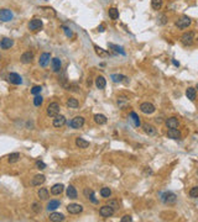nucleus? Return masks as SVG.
Wrapping results in <instances>:
<instances>
[{
  "instance_id": "20",
  "label": "nucleus",
  "mask_w": 198,
  "mask_h": 222,
  "mask_svg": "<svg viewBox=\"0 0 198 222\" xmlns=\"http://www.w3.org/2000/svg\"><path fill=\"white\" fill-rule=\"evenodd\" d=\"M50 221H52V222H61V221H64V216L62 214H58V212H52L50 215Z\"/></svg>"
},
{
  "instance_id": "5",
  "label": "nucleus",
  "mask_w": 198,
  "mask_h": 222,
  "mask_svg": "<svg viewBox=\"0 0 198 222\" xmlns=\"http://www.w3.org/2000/svg\"><path fill=\"white\" fill-rule=\"evenodd\" d=\"M12 17H14V15H12L11 10H9V9H0V21L8 22V21L12 20Z\"/></svg>"
},
{
  "instance_id": "37",
  "label": "nucleus",
  "mask_w": 198,
  "mask_h": 222,
  "mask_svg": "<svg viewBox=\"0 0 198 222\" xmlns=\"http://www.w3.org/2000/svg\"><path fill=\"white\" fill-rule=\"evenodd\" d=\"M100 195H102L103 197L108 199V197H110V195H112V190H110L109 188H102V190H100Z\"/></svg>"
},
{
  "instance_id": "9",
  "label": "nucleus",
  "mask_w": 198,
  "mask_h": 222,
  "mask_svg": "<svg viewBox=\"0 0 198 222\" xmlns=\"http://www.w3.org/2000/svg\"><path fill=\"white\" fill-rule=\"evenodd\" d=\"M114 212H115V211H114L109 205H104V206H102L100 210H99V214H100L102 217H112V216L114 215Z\"/></svg>"
},
{
  "instance_id": "24",
  "label": "nucleus",
  "mask_w": 198,
  "mask_h": 222,
  "mask_svg": "<svg viewBox=\"0 0 198 222\" xmlns=\"http://www.w3.org/2000/svg\"><path fill=\"white\" fill-rule=\"evenodd\" d=\"M166 126H167L168 128H177V126H178V120H177L176 117H168V119L166 120Z\"/></svg>"
},
{
  "instance_id": "39",
  "label": "nucleus",
  "mask_w": 198,
  "mask_h": 222,
  "mask_svg": "<svg viewBox=\"0 0 198 222\" xmlns=\"http://www.w3.org/2000/svg\"><path fill=\"white\" fill-rule=\"evenodd\" d=\"M42 101H43V99H42V96L39 95V94L33 98V105H35V106H41V105H42Z\"/></svg>"
},
{
  "instance_id": "38",
  "label": "nucleus",
  "mask_w": 198,
  "mask_h": 222,
  "mask_svg": "<svg viewBox=\"0 0 198 222\" xmlns=\"http://www.w3.org/2000/svg\"><path fill=\"white\" fill-rule=\"evenodd\" d=\"M151 6L155 10H160L162 6V0H151Z\"/></svg>"
},
{
  "instance_id": "49",
  "label": "nucleus",
  "mask_w": 198,
  "mask_h": 222,
  "mask_svg": "<svg viewBox=\"0 0 198 222\" xmlns=\"http://www.w3.org/2000/svg\"><path fill=\"white\" fill-rule=\"evenodd\" d=\"M98 31H99V32H103V31H104V25H100V26L98 27Z\"/></svg>"
},
{
  "instance_id": "19",
  "label": "nucleus",
  "mask_w": 198,
  "mask_h": 222,
  "mask_svg": "<svg viewBox=\"0 0 198 222\" xmlns=\"http://www.w3.org/2000/svg\"><path fill=\"white\" fill-rule=\"evenodd\" d=\"M63 190H64V185L63 184H55L51 188V194H53V195H60Z\"/></svg>"
},
{
  "instance_id": "23",
  "label": "nucleus",
  "mask_w": 198,
  "mask_h": 222,
  "mask_svg": "<svg viewBox=\"0 0 198 222\" xmlns=\"http://www.w3.org/2000/svg\"><path fill=\"white\" fill-rule=\"evenodd\" d=\"M142 128H144V131H145L148 135H150V136H154V135L156 133L155 127L151 126V125H149V123H144V125H142Z\"/></svg>"
},
{
  "instance_id": "14",
  "label": "nucleus",
  "mask_w": 198,
  "mask_h": 222,
  "mask_svg": "<svg viewBox=\"0 0 198 222\" xmlns=\"http://www.w3.org/2000/svg\"><path fill=\"white\" fill-rule=\"evenodd\" d=\"M63 125H66V117L63 115H57L55 116V119H53V126L55 127H62Z\"/></svg>"
},
{
  "instance_id": "18",
  "label": "nucleus",
  "mask_w": 198,
  "mask_h": 222,
  "mask_svg": "<svg viewBox=\"0 0 198 222\" xmlns=\"http://www.w3.org/2000/svg\"><path fill=\"white\" fill-rule=\"evenodd\" d=\"M167 136L171 140H179L181 138V132H179L177 128H170L168 132H167Z\"/></svg>"
},
{
  "instance_id": "36",
  "label": "nucleus",
  "mask_w": 198,
  "mask_h": 222,
  "mask_svg": "<svg viewBox=\"0 0 198 222\" xmlns=\"http://www.w3.org/2000/svg\"><path fill=\"white\" fill-rule=\"evenodd\" d=\"M108 46H109V48H112V49H114L115 52H119L120 54H123V56H125V52H124V49H123V47H120V46H116V45H114V43H108Z\"/></svg>"
},
{
  "instance_id": "44",
  "label": "nucleus",
  "mask_w": 198,
  "mask_h": 222,
  "mask_svg": "<svg viewBox=\"0 0 198 222\" xmlns=\"http://www.w3.org/2000/svg\"><path fill=\"white\" fill-rule=\"evenodd\" d=\"M41 90H42V88H41L40 85H36V86H33V88L31 89V94L37 95V94H40V92H41Z\"/></svg>"
},
{
  "instance_id": "34",
  "label": "nucleus",
  "mask_w": 198,
  "mask_h": 222,
  "mask_svg": "<svg viewBox=\"0 0 198 222\" xmlns=\"http://www.w3.org/2000/svg\"><path fill=\"white\" fill-rule=\"evenodd\" d=\"M118 105L121 107V109H125L128 105H129V100H128V98H125V96H120V98H118Z\"/></svg>"
},
{
  "instance_id": "11",
  "label": "nucleus",
  "mask_w": 198,
  "mask_h": 222,
  "mask_svg": "<svg viewBox=\"0 0 198 222\" xmlns=\"http://www.w3.org/2000/svg\"><path fill=\"white\" fill-rule=\"evenodd\" d=\"M8 80L14 85H19V84L23 83V78L17 73H10L8 76Z\"/></svg>"
},
{
  "instance_id": "2",
  "label": "nucleus",
  "mask_w": 198,
  "mask_h": 222,
  "mask_svg": "<svg viewBox=\"0 0 198 222\" xmlns=\"http://www.w3.org/2000/svg\"><path fill=\"white\" fill-rule=\"evenodd\" d=\"M60 110H61V107H60L58 103H51L47 106V115L50 117H55V116H57L60 114Z\"/></svg>"
},
{
  "instance_id": "21",
  "label": "nucleus",
  "mask_w": 198,
  "mask_h": 222,
  "mask_svg": "<svg viewBox=\"0 0 198 222\" xmlns=\"http://www.w3.org/2000/svg\"><path fill=\"white\" fill-rule=\"evenodd\" d=\"M66 194H67V197H69V199H77V195H78L76 188L72 187V185H69V187L67 188Z\"/></svg>"
},
{
  "instance_id": "32",
  "label": "nucleus",
  "mask_w": 198,
  "mask_h": 222,
  "mask_svg": "<svg viewBox=\"0 0 198 222\" xmlns=\"http://www.w3.org/2000/svg\"><path fill=\"white\" fill-rule=\"evenodd\" d=\"M67 106H68L69 109H77V107L79 106V103H78V100L75 99V98H69V99L67 100Z\"/></svg>"
},
{
  "instance_id": "28",
  "label": "nucleus",
  "mask_w": 198,
  "mask_h": 222,
  "mask_svg": "<svg viewBox=\"0 0 198 222\" xmlns=\"http://www.w3.org/2000/svg\"><path fill=\"white\" fill-rule=\"evenodd\" d=\"M61 61H60V58H53L52 59V69H53V72H56V73H58L60 70H61Z\"/></svg>"
},
{
  "instance_id": "47",
  "label": "nucleus",
  "mask_w": 198,
  "mask_h": 222,
  "mask_svg": "<svg viewBox=\"0 0 198 222\" xmlns=\"http://www.w3.org/2000/svg\"><path fill=\"white\" fill-rule=\"evenodd\" d=\"M133 221V217L130 215H125L124 217H121V222H131Z\"/></svg>"
},
{
  "instance_id": "8",
  "label": "nucleus",
  "mask_w": 198,
  "mask_h": 222,
  "mask_svg": "<svg viewBox=\"0 0 198 222\" xmlns=\"http://www.w3.org/2000/svg\"><path fill=\"white\" fill-rule=\"evenodd\" d=\"M67 211L72 215H77V214H81L83 211V206L79 205V204H69L67 206Z\"/></svg>"
},
{
  "instance_id": "31",
  "label": "nucleus",
  "mask_w": 198,
  "mask_h": 222,
  "mask_svg": "<svg viewBox=\"0 0 198 222\" xmlns=\"http://www.w3.org/2000/svg\"><path fill=\"white\" fill-rule=\"evenodd\" d=\"M94 121H96V123H98V125H105L106 121H108V119H106L104 115H102V114H97V115L94 116Z\"/></svg>"
},
{
  "instance_id": "15",
  "label": "nucleus",
  "mask_w": 198,
  "mask_h": 222,
  "mask_svg": "<svg viewBox=\"0 0 198 222\" xmlns=\"http://www.w3.org/2000/svg\"><path fill=\"white\" fill-rule=\"evenodd\" d=\"M12 45H14V41L11 39H8V37H4L0 41V48H3V49H9L10 47H12Z\"/></svg>"
},
{
  "instance_id": "50",
  "label": "nucleus",
  "mask_w": 198,
  "mask_h": 222,
  "mask_svg": "<svg viewBox=\"0 0 198 222\" xmlns=\"http://www.w3.org/2000/svg\"><path fill=\"white\" fill-rule=\"evenodd\" d=\"M172 62H173V64H175V66H176V67H179V63H178V62H177V61H175V59H173V61H172Z\"/></svg>"
},
{
  "instance_id": "4",
  "label": "nucleus",
  "mask_w": 198,
  "mask_h": 222,
  "mask_svg": "<svg viewBox=\"0 0 198 222\" xmlns=\"http://www.w3.org/2000/svg\"><path fill=\"white\" fill-rule=\"evenodd\" d=\"M140 110H141V113H144V114H146V115H151V114H154V113H155L156 107H155L151 103H142V104L140 105Z\"/></svg>"
},
{
  "instance_id": "22",
  "label": "nucleus",
  "mask_w": 198,
  "mask_h": 222,
  "mask_svg": "<svg viewBox=\"0 0 198 222\" xmlns=\"http://www.w3.org/2000/svg\"><path fill=\"white\" fill-rule=\"evenodd\" d=\"M129 119L133 121L134 126H136V127H140L141 122H140V117L137 116V114H136V113H134V111H131V113H130V115H129Z\"/></svg>"
},
{
  "instance_id": "51",
  "label": "nucleus",
  "mask_w": 198,
  "mask_h": 222,
  "mask_svg": "<svg viewBox=\"0 0 198 222\" xmlns=\"http://www.w3.org/2000/svg\"><path fill=\"white\" fill-rule=\"evenodd\" d=\"M0 59H2V56H0Z\"/></svg>"
},
{
  "instance_id": "1",
  "label": "nucleus",
  "mask_w": 198,
  "mask_h": 222,
  "mask_svg": "<svg viewBox=\"0 0 198 222\" xmlns=\"http://www.w3.org/2000/svg\"><path fill=\"white\" fill-rule=\"evenodd\" d=\"M161 200H162V202L166 204V205H175L176 201H177V196L171 191H166L161 195Z\"/></svg>"
},
{
  "instance_id": "13",
  "label": "nucleus",
  "mask_w": 198,
  "mask_h": 222,
  "mask_svg": "<svg viewBox=\"0 0 198 222\" xmlns=\"http://www.w3.org/2000/svg\"><path fill=\"white\" fill-rule=\"evenodd\" d=\"M50 59H51V54L50 53H42L40 56V59H39V64L41 67H47L50 64Z\"/></svg>"
},
{
  "instance_id": "17",
  "label": "nucleus",
  "mask_w": 198,
  "mask_h": 222,
  "mask_svg": "<svg viewBox=\"0 0 198 222\" xmlns=\"http://www.w3.org/2000/svg\"><path fill=\"white\" fill-rule=\"evenodd\" d=\"M112 79H113V82H115V83H125V84H128L129 83V78L128 77H125V76H121V74H113L112 76Z\"/></svg>"
},
{
  "instance_id": "30",
  "label": "nucleus",
  "mask_w": 198,
  "mask_h": 222,
  "mask_svg": "<svg viewBox=\"0 0 198 222\" xmlns=\"http://www.w3.org/2000/svg\"><path fill=\"white\" fill-rule=\"evenodd\" d=\"M108 14H109V17L112 18V20H118L119 18V10L115 9V8H110L109 10H108Z\"/></svg>"
},
{
  "instance_id": "3",
  "label": "nucleus",
  "mask_w": 198,
  "mask_h": 222,
  "mask_svg": "<svg viewBox=\"0 0 198 222\" xmlns=\"http://www.w3.org/2000/svg\"><path fill=\"white\" fill-rule=\"evenodd\" d=\"M192 24V20L188 17V16H182V17H179L178 20L176 21V26L178 27V29H181V30H185V29H187L189 25Z\"/></svg>"
},
{
  "instance_id": "29",
  "label": "nucleus",
  "mask_w": 198,
  "mask_h": 222,
  "mask_svg": "<svg viewBox=\"0 0 198 222\" xmlns=\"http://www.w3.org/2000/svg\"><path fill=\"white\" fill-rule=\"evenodd\" d=\"M196 94H197V92H196V89L192 88V86H189V88L186 90V96H187L191 101H193V100L196 99Z\"/></svg>"
},
{
  "instance_id": "26",
  "label": "nucleus",
  "mask_w": 198,
  "mask_h": 222,
  "mask_svg": "<svg viewBox=\"0 0 198 222\" xmlns=\"http://www.w3.org/2000/svg\"><path fill=\"white\" fill-rule=\"evenodd\" d=\"M76 146L78 147V148H82V150H84V148H88L89 147V142L88 141H85V140H83V138H76Z\"/></svg>"
},
{
  "instance_id": "46",
  "label": "nucleus",
  "mask_w": 198,
  "mask_h": 222,
  "mask_svg": "<svg viewBox=\"0 0 198 222\" xmlns=\"http://www.w3.org/2000/svg\"><path fill=\"white\" fill-rule=\"evenodd\" d=\"M36 166H37V169H41L42 170V169L46 168V164L42 160H37V162H36Z\"/></svg>"
},
{
  "instance_id": "48",
  "label": "nucleus",
  "mask_w": 198,
  "mask_h": 222,
  "mask_svg": "<svg viewBox=\"0 0 198 222\" xmlns=\"http://www.w3.org/2000/svg\"><path fill=\"white\" fill-rule=\"evenodd\" d=\"M88 199H91V201H92L93 204H97V202H98V200L94 197V193H92L91 195H89V196H88Z\"/></svg>"
},
{
  "instance_id": "6",
  "label": "nucleus",
  "mask_w": 198,
  "mask_h": 222,
  "mask_svg": "<svg viewBox=\"0 0 198 222\" xmlns=\"http://www.w3.org/2000/svg\"><path fill=\"white\" fill-rule=\"evenodd\" d=\"M83 125H84V117H82V116H76L75 119H72V121L68 122V126H71L72 128H76V130L81 128Z\"/></svg>"
},
{
  "instance_id": "45",
  "label": "nucleus",
  "mask_w": 198,
  "mask_h": 222,
  "mask_svg": "<svg viewBox=\"0 0 198 222\" xmlns=\"http://www.w3.org/2000/svg\"><path fill=\"white\" fill-rule=\"evenodd\" d=\"M62 29H63V31H64V33H66V36H67V37H72V36H73V33H72V31H71V29H69V27H67V26H62Z\"/></svg>"
},
{
  "instance_id": "12",
  "label": "nucleus",
  "mask_w": 198,
  "mask_h": 222,
  "mask_svg": "<svg viewBox=\"0 0 198 222\" xmlns=\"http://www.w3.org/2000/svg\"><path fill=\"white\" fill-rule=\"evenodd\" d=\"M45 180H46V178H45L43 174H37V175H35L32 178L31 185H32V187H40V185H42L45 183Z\"/></svg>"
},
{
  "instance_id": "42",
  "label": "nucleus",
  "mask_w": 198,
  "mask_h": 222,
  "mask_svg": "<svg viewBox=\"0 0 198 222\" xmlns=\"http://www.w3.org/2000/svg\"><path fill=\"white\" fill-rule=\"evenodd\" d=\"M94 49H96V52H97L98 56H102V57H106V56H108V53H106L105 51H103L100 47H98V46H96V45H94Z\"/></svg>"
},
{
  "instance_id": "16",
  "label": "nucleus",
  "mask_w": 198,
  "mask_h": 222,
  "mask_svg": "<svg viewBox=\"0 0 198 222\" xmlns=\"http://www.w3.org/2000/svg\"><path fill=\"white\" fill-rule=\"evenodd\" d=\"M21 62L24 63V64H29V63H31L32 62V59H33V53L32 52H25V53H23V56H21Z\"/></svg>"
},
{
  "instance_id": "7",
  "label": "nucleus",
  "mask_w": 198,
  "mask_h": 222,
  "mask_svg": "<svg viewBox=\"0 0 198 222\" xmlns=\"http://www.w3.org/2000/svg\"><path fill=\"white\" fill-rule=\"evenodd\" d=\"M193 39H194V33L192 31L189 32H185L181 37V42L185 45V46H191L193 43Z\"/></svg>"
},
{
  "instance_id": "33",
  "label": "nucleus",
  "mask_w": 198,
  "mask_h": 222,
  "mask_svg": "<svg viewBox=\"0 0 198 222\" xmlns=\"http://www.w3.org/2000/svg\"><path fill=\"white\" fill-rule=\"evenodd\" d=\"M19 159H20V153H11V154H9V157H8V162L10 163V164H14V163H16V162H19Z\"/></svg>"
},
{
  "instance_id": "40",
  "label": "nucleus",
  "mask_w": 198,
  "mask_h": 222,
  "mask_svg": "<svg viewBox=\"0 0 198 222\" xmlns=\"http://www.w3.org/2000/svg\"><path fill=\"white\" fill-rule=\"evenodd\" d=\"M189 197L192 199H197L198 197V187H193L189 191Z\"/></svg>"
},
{
  "instance_id": "35",
  "label": "nucleus",
  "mask_w": 198,
  "mask_h": 222,
  "mask_svg": "<svg viewBox=\"0 0 198 222\" xmlns=\"http://www.w3.org/2000/svg\"><path fill=\"white\" fill-rule=\"evenodd\" d=\"M37 195H39V197L41 199V200H47L48 199V190L46 189V188H41L40 190H39V193H37Z\"/></svg>"
},
{
  "instance_id": "25",
  "label": "nucleus",
  "mask_w": 198,
  "mask_h": 222,
  "mask_svg": "<svg viewBox=\"0 0 198 222\" xmlns=\"http://www.w3.org/2000/svg\"><path fill=\"white\" fill-rule=\"evenodd\" d=\"M60 207V201L57 200H51L48 204H47V210L48 211H55Z\"/></svg>"
},
{
  "instance_id": "27",
  "label": "nucleus",
  "mask_w": 198,
  "mask_h": 222,
  "mask_svg": "<svg viewBox=\"0 0 198 222\" xmlns=\"http://www.w3.org/2000/svg\"><path fill=\"white\" fill-rule=\"evenodd\" d=\"M105 85H106V80H105V78H104V77H102V76H99V77L96 79V86H97L98 89H104V88H105Z\"/></svg>"
},
{
  "instance_id": "41",
  "label": "nucleus",
  "mask_w": 198,
  "mask_h": 222,
  "mask_svg": "<svg viewBox=\"0 0 198 222\" xmlns=\"http://www.w3.org/2000/svg\"><path fill=\"white\" fill-rule=\"evenodd\" d=\"M114 211H116V210H119V202L116 201V200H110L109 201V204H108Z\"/></svg>"
},
{
  "instance_id": "10",
  "label": "nucleus",
  "mask_w": 198,
  "mask_h": 222,
  "mask_svg": "<svg viewBox=\"0 0 198 222\" xmlns=\"http://www.w3.org/2000/svg\"><path fill=\"white\" fill-rule=\"evenodd\" d=\"M42 20L40 18H32V20L29 22V29L31 31H39L41 27H42Z\"/></svg>"
},
{
  "instance_id": "43",
  "label": "nucleus",
  "mask_w": 198,
  "mask_h": 222,
  "mask_svg": "<svg viewBox=\"0 0 198 222\" xmlns=\"http://www.w3.org/2000/svg\"><path fill=\"white\" fill-rule=\"evenodd\" d=\"M32 211L35 212V214H39L40 211H41V205L39 202H33L32 204Z\"/></svg>"
}]
</instances>
